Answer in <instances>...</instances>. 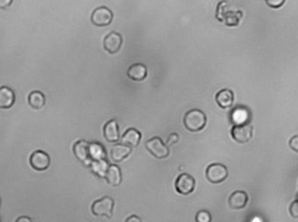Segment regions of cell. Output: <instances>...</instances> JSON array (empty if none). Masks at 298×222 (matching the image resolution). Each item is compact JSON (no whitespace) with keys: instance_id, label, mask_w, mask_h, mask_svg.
Returning a JSON list of instances; mask_svg holds the SVG:
<instances>
[{"instance_id":"6da1fadb","label":"cell","mask_w":298,"mask_h":222,"mask_svg":"<svg viewBox=\"0 0 298 222\" xmlns=\"http://www.w3.org/2000/svg\"><path fill=\"white\" fill-rule=\"evenodd\" d=\"M206 121V116L201 110L192 109L184 114V125L188 131L196 133L204 128Z\"/></svg>"},{"instance_id":"7a4b0ae2","label":"cell","mask_w":298,"mask_h":222,"mask_svg":"<svg viewBox=\"0 0 298 222\" xmlns=\"http://www.w3.org/2000/svg\"><path fill=\"white\" fill-rule=\"evenodd\" d=\"M115 202L110 196H104L92 204L91 211L95 216L111 218L114 209Z\"/></svg>"},{"instance_id":"3957f363","label":"cell","mask_w":298,"mask_h":222,"mask_svg":"<svg viewBox=\"0 0 298 222\" xmlns=\"http://www.w3.org/2000/svg\"><path fill=\"white\" fill-rule=\"evenodd\" d=\"M206 176L209 182L212 184H219L229 177V170L227 166L221 163H214L207 166L206 170Z\"/></svg>"},{"instance_id":"277c9868","label":"cell","mask_w":298,"mask_h":222,"mask_svg":"<svg viewBox=\"0 0 298 222\" xmlns=\"http://www.w3.org/2000/svg\"><path fill=\"white\" fill-rule=\"evenodd\" d=\"M146 149L158 160H163L169 156L170 149L167 145L163 143L160 137H154L150 139L146 142Z\"/></svg>"},{"instance_id":"5b68a950","label":"cell","mask_w":298,"mask_h":222,"mask_svg":"<svg viewBox=\"0 0 298 222\" xmlns=\"http://www.w3.org/2000/svg\"><path fill=\"white\" fill-rule=\"evenodd\" d=\"M113 13L106 6H100L94 10L91 15V22L95 26H108L113 20Z\"/></svg>"},{"instance_id":"8992f818","label":"cell","mask_w":298,"mask_h":222,"mask_svg":"<svg viewBox=\"0 0 298 222\" xmlns=\"http://www.w3.org/2000/svg\"><path fill=\"white\" fill-rule=\"evenodd\" d=\"M195 180L188 174H180L175 182V189L181 195H189L195 189Z\"/></svg>"},{"instance_id":"52a82bcc","label":"cell","mask_w":298,"mask_h":222,"mask_svg":"<svg viewBox=\"0 0 298 222\" xmlns=\"http://www.w3.org/2000/svg\"><path fill=\"white\" fill-rule=\"evenodd\" d=\"M231 135L235 141L244 144L249 142L253 136V126L249 124L234 125L231 130Z\"/></svg>"},{"instance_id":"ba28073f","label":"cell","mask_w":298,"mask_h":222,"mask_svg":"<svg viewBox=\"0 0 298 222\" xmlns=\"http://www.w3.org/2000/svg\"><path fill=\"white\" fill-rule=\"evenodd\" d=\"M50 157L48 154L43 151H35L30 157V165L33 169L37 171H45L50 166Z\"/></svg>"},{"instance_id":"9c48e42d","label":"cell","mask_w":298,"mask_h":222,"mask_svg":"<svg viewBox=\"0 0 298 222\" xmlns=\"http://www.w3.org/2000/svg\"><path fill=\"white\" fill-rule=\"evenodd\" d=\"M123 44V38L118 33L112 32L109 33L103 40V47L110 54H115L118 53L119 50Z\"/></svg>"},{"instance_id":"30bf717a","label":"cell","mask_w":298,"mask_h":222,"mask_svg":"<svg viewBox=\"0 0 298 222\" xmlns=\"http://www.w3.org/2000/svg\"><path fill=\"white\" fill-rule=\"evenodd\" d=\"M73 151L75 157L77 158L80 161L90 165L91 161L90 157V142L84 140L79 141L74 144Z\"/></svg>"},{"instance_id":"8fae6325","label":"cell","mask_w":298,"mask_h":222,"mask_svg":"<svg viewBox=\"0 0 298 222\" xmlns=\"http://www.w3.org/2000/svg\"><path fill=\"white\" fill-rule=\"evenodd\" d=\"M248 202H249V195L246 192L241 190L233 192L229 199V206L232 209L235 210L244 208L247 206Z\"/></svg>"},{"instance_id":"7c38bea8","label":"cell","mask_w":298,"mask_h":222,"mask_svg":"<svg viewBox=\"0 0 298 222\" xmlns=\"http://www.w3.org/2000/svg\"><path fill=\"white\" fill-rule=\"evenodd\" d=\"M16 101L15 93L7 86L0 87V109L11 108Z\"/></svg>"},{"instance_id":"4fadbf2b","label":"cell","mask_w":298,"mask_h":222,"mask_svg":"<svg viewBox=\"0 0 298 222\" xmlns=\"http://www.w3.org/2000/svg\"><path fill=\"white\" fill-rule=\"evenodd\" d=\"M103 135L106 139L107 141L114 143L118 141L120 138L119 133L118 123L115 120H111L107 122L103 127Z\"/></svg>"},{"instance_id":"5bb4252c","label":"cell","mask_w":298,"mask_h":222,"mask_svg":"<svg viewBox=\"0 0 298 222\" xmlns=\"http://www.w3.org/2000/svg\"><path fill=\"white\" fill-rule=\"evenodd\" d=\"M215 101H216L218 105L223 109L231 107L233 105V101H234L233 91H231L229 89H222L220 92L217 93Z\"/></svg>"},{"instance_id":"9a60e30c","label":"cell","mask_w":298,"mask_h":222,"mask_svg":"<svg viewBox=\"0 0 298 222\" xmlns=\"http://www.w3.org/2000/svg\"><path fill=\"white\" fill-rule=\"evenodd\" d=\"M104 178L106 179L109 185L112 186H118L122 182V172L118 166L110 165L107 169Z\"/></svg>"},{"instance_id":"2e32d148","label":"cell","mask_w":298,"mask_h":222,"mask_svg":"<svg viewBox=\"0 0 298 222\" xmlns=\"http://www.w3.org/2000/svg\"><path fill=\"white\" fill-rule=\"evenodd\" d=\"M131 154V147L124 144H116L115 145L111 152V157L115 162L123 161Z\"/></svg>"},{"instance_id":"e0dca14e","label":"cell","mask_w":298,"mask_h":222,"mask_svg":"<svg viewBox=\"0 0 298 222\" xmlns=\"http://www.w3.org/2000/svg\"><path fill=\"white\" fill-rule=\"evenodd\" d=\"M141 139H142V134L138 130L130 128L123 134L122 137V144L128 145L130 147H136L139 145Z\"/></svg>"},{"instance_id":"ac0fdd59","label":"cell","mask_w":298,"mask_h":222,"mask_svg":"<svg viewBox=\"0 0 298 222\" xmlns=\"http://www.w3.org/2000/svg\"><path fill=\"white\" fill-rule=\"evenodd\" d=\"M128 77L134 81H142L147 76V68L143 64H134L128 69Z\"/></svg>"},{"instance_id":"d6986e66","label":"cell","mask_w":298,"mask_h":222,"mask_svg":"<svg viewBox=\"0 0 298 222\" xmlns=\"http://www.w3.org/2000/svg\"><path fill=\"white\" fill-rule=\"evenodd\" d=\"M250 113L245 107H237L231 113V121L234 125L248 124L250 121Z\"/></svg>"},{"instance_id":"ffe728a7","label":"cell","mask_w":298,"mask_h":222,"mask_svg":"<svg viewBox=\"0 0 298 222\" xmlns=\"http://www.w3.org/2000/svg\"><path fill=\"white\" fill-rule=\"evenodd\" d=\"M90 168L91 171L94 173L96 176L100 178H104L105 174H106L107 169L109 167V163L106 161V159L104 160H97V161H91L90 163Z\"/></svg>"},{"instance_id":"44dd1931","label":"cell","mask_w":298,"mask_h":222,"mask_svg":"<svg viewBox=\"0 0 298 222\" xmlns=\"http://www.w3.org/2000/svg\"><path fill=\"white\" fill-rule=\"evenodd\" d=\"M28 103L33 109H41L45 105V95L40 91H33L29 94Z\"/></svg>"},{"instance_id":"7402d4cb","label":"cell","mask_w":298,"mask_h":222,"mask_svg":"<svg viewBox=\"0 0 298 222\" xmlns=\"http://www.w3.org/2000/svg\"><path fill=\"white\" fill-rule=\"evenodd\" d=\"M90 161H97L106 159V151L103 145L97 142L90 143Z\"/></svg>"},{"instance_id":"603a6c76","label":"cell","mask_w":298,"mask_h":222,"mask_svg":"<svg viewBox=\"0 0 298 222\" xmlns=\"http://www.w3.org/2000/svg\"><path fill=\"white\" fill-rule=\"evenodd\" d=\"M243 13L241 11H229L224 17L225 24L228 26H236L240 23Z\"/></svg>"},{"instance_id":"cb8c5ba5","label":"cell","mask_w":298,"mask_h":222,"mask_svg":"<svg viewBox=\"0 0 298 222\" xmlns=\"http://www.w3.org/2000/svg\"><path fill=\"white\" fill-rule=\"evenodd\" d=\"M229 3L228 1H222L220 4H218L216 10V19L221 22L224 21V17L226 13L229 12Z\"/></svg>"},{"instance_id":"d4e9b609","label":"cell","mask_w":298,"mask_h":222,"mask_svg":"<svg viewBox=\"0 0 298 222\" xmlns=\"http://www.w3.org/2000/svg\"><path fill=\"white\" fill-rule=\"evenodd\" d=\"M195 221L196 222H211L212 215L207 210H200L197 213Z\"/></svg>"},{"instance_id":"484cf974","label":"cell","mask_w":298,"mask_h":222,"mask_svg":"<svg viewBox=\"0 0 298 222\" xmlns=\"http://www.w3.org/2000/svg\"><path fill=\"white\" fill-rule=\"evenodd\" d=\"M266 3L271 8H280L285 3V0H266Z\"/></svg>"},{"instance_id":"4316f807","label":"cell","mask_w":298,"mask_h":222,"mask_svg":"<svg viewBox=\"0 0 298 222\" xmlns=\"http://www.w3.org/2000/svg\"><path fill=\"white\" fill-rule=\"evenodd\" d=\"M290 213L294 218L298 217V201H295L290 206Z\"/></svg>"},{"instance_id":"83f0119b","label":"cell","mask_w":298,"mask_h":222,"mask_svg":"<svg viewBox=\"0 0 298 222\" xmlns=\"http://www.w3.org/2000/svg\"><path fill=\"white\" fill-rule=\"evenodd\" d=\"M290 148L292 150H294L296 153L298 152V135H295L294 137L291 138L290 141Z\"/></svg>"},{"instance_id":"f1b7e54d","label":"cell","mask_w":298,"mask_h":222,"mask_svg":"<svg viewBox=\"0 0 298 222\" xmlns=\"http://www.w3.org/2000/svg\"><path fill=\"white\" fill-rule=\"evenodd\" d=\"M180 141V136L178 133H173L169 136L167 140L168 145H173Z\"/></svg>"},{"instance_id":"f546056e","label":"cell","mask_w":298,"mask_h":222,"mask_svg":"<svg viewBox=\"0 0 298 222\" xmlns=\"http://www.w3.org/2000/svg\"><path fill=\"white\" fill-rule=\"evenodd\" d=\"M13 0H0V9H7L13 4Z\"/></svg>"},{"instance_id":"4dcf8cb0","label":"cell","mask_w":298,"mask_h":222,"mask_svg":"<svg viewBox=\"0 0 298 222\" xmlns=\"http://www.w3.org/2000/svg\"><path fill=\"white\" fill-rule=\"evenodd\" d=\"M125 222H142V220H141V218H140L139 216H138V215L133 214V215L129 216V217L126 219Z\"/></svg>"},{"instance_id":"1f68e13d","label":"cell","mask_w":298,"mask_h":222,"mask_svg":"<svg viewBox=\"0 0 298 222\" xmlns=\"http://www.w3.org/2000/svg\"><path fill=\"white\" fill-rule=\"evenodd\" d=\"M16 222H33L32 220L27 216H21L17 219Z\"/></svg>"},{"instance_id":"d6a6232c","label":"cell","mask_w":298,"mask_h":222,"mask_svg":"<svg viewBox=\"0 0 298 222\" xmlns=\"http://www.w3.org/2000/svg\"><path fill=\"white\" fill-rule=\"evenodd\" d=\"M0 222H1V218H0Z\"/></svg>"}]
</instances>
